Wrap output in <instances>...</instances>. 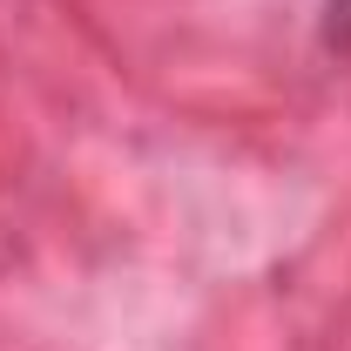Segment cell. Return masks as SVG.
<instances>
[{"mask_svg": "<svg viewBox=\"0 0 351 351\" xmlns=\"http://www.w3.org/2000/svg\"><path fill=\"white\" fill-rule=\"evenodd\" d=\"M331 34L351 41V0H331Z\"/></svg>", "mask_w": 351, "mask_h": 351, "instance_id": "6da1fadb", "label": "cell"}]
</instances>
